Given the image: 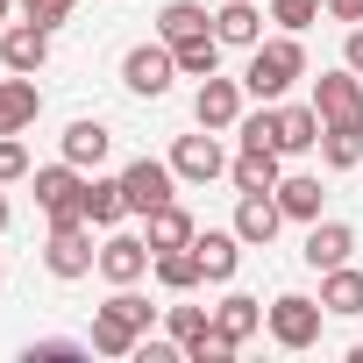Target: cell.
Masks as SVG:
<instances>
[{
  "label": "cell",
  "instance_id": "cell-1",
  "mask_svg": "<svg viewBox=\"0 0 363 363\" xmlns=\"http://www.w3.org/2000/svg\"><path fill=\"white\" fill-rule=\"evenodd\" d=\"M292 79H306V43L285 29V36H271V43H257V50H250L242 93H257V100H285V93H292Z\"/></svg>",
  "mask_w": 363,
  "mask_h": 363
},
{
  "label": "cell",
  "instance_id": "cell-2",
  "mask_svg": "<svg viewBox=\"0 0 363 363\" xmlns=\"http://www.w3.org/2000/svg\"><path fill=\"white\" fill-rule=\"evenodd\" d=\"M29 186H36V207L50 214V228H65V221H86V171H79L72 157H57V164L29 171Z\"/></svg>",
  "mask_w": 363,
  "mask_h": 363
},
{
  "label": "cell",
  "instance_id": "cell-3",
  "mask_svg": "<svg viewBox=\"0 0 363 363\" xmlns=\"http://www.w3.org/2000/svg\"><path fill=\"white\" fill-rule=\"evenodd\" d=\"M320 320H328V306H320V299H306V292H278V299L264 306L271 342H278V349H292V356L320 342Z\"/></svg>",
  "mask_w": 363,
  "mask_h": 363
},
{
  "label": "cell",
  "instance_id": "cell-4",
  "mask_svg": "<svg viewBox=\"0 0 363 363\" xmlns=\"http://www.w3.org/2000/svg\"><path fill=\"white\" fill-rule=\"evenodd\" d=\"M43 271H50L57 285H79V278H93V271H100L93 221H65V228H50V242H43Z\"/></svg>",
  "mask_w": 363,
  "mask_h": 363
},
{
  "label": "cell",
  "instance_id": "cell-5",
  "mask_svg": "<svg viewBox=\"0 0 363 363\" xmlns=\"http://www.w3.org/2000/svg\"><path fill=\"white\" fill-rule=\"evenodd\" d=\"M171 79H178V57H171V43L157 36V43H135L128 57H121V86L128 93H143V100H164L171 93Z\"/></svg>",
  "mask_w": 363,
  "mask_h": 363
},
{
  "label": "cell",
  "instance_id": "cell-6",
  "mask_svg": "<svg viewBox=\"0 0 363 363\" xmlns=\"http://www.w3.org/2000/svg\"><path fill=\"white\" fill-rule=\"evenodd\" d=\"M171 171H178V186H207V178H221V171H228L221 128H200V135H178V143H171Z\"/></svg>",
  "mask_w": 363,
  "mask_h": 363
},
{
  "label": "cell",
  "instance_id": "cell-7",
  "mask_svg": "<svg viewBox=\"0 0 363 363\" xmlns=\"http://www.w3.org/2000/svg\"><path fill=\"white\" fill-rule=\"evenodd\" d=\"M171 186H178L171 157H135V164H121V193H128V214H157V207L171 200Z\"/></svg>",
  "mask_w": 363,
  "mask_h": 363
},
{
  "label": "cell",
  "instance_id": "cell-8",
  "mask_svg": "<svg viewBox=\"0 0 363 363\" xmlns=\"http://www.w3.org/2000/svg\"><path fill=\"white\" fill-rule=\"evenodd\" d=\"M150 271H157V250H150L143 235L107 228V242H100V278H107V285H143Z\"/></svg>",
  "mask_w": 363,
  "mask_h": 363
},
{
  "label": "cell",
  "instance_id": "cell-9",
  "mask_svg": "<svg viewBox=\"0 0 363 363\" xmlns=\"http://www.w3.org/2000/svg\"><path fill=\"white\" fill-rule=\"evenodd\" d=\"M0 65H8V72H22V79H36L43 65H50V29L43 22H8V29H0Z\"/></svg>",
  "mask_w": 363,
  "mask_h": 363
},
{
  "label": "cell",
  "instance_id": "cell-10",
  "mask_svg": "<svg viewBox=\"0 0 363 363\" xmlns=\"http://www.w3.org/2000/svg\"><path fill=\"white\" fill-rule=\"evenodd\" d=\"M193 121L228 135V128L242 121V79H221V72H214V79H200V93H193Z\"/></svg>",
  "mask_w": 363,
  "mask_h": 363
},
{
  "label": "cell",
  "instance_id": "cell-11",
  "mask_svg": "<svg viewBox=\"0 0 363 363\" xmlns=\"http://www.w3.org/2000/svg\"><path fill=\"white\" fill-rule=\"evenodd\" d=\"M313 107L320 121H363V79L342 65V72H320L313 79Z\"/></svg>",
  "mask_w": 363,
  "mask_h": 363
},
{
  "label": "cell",
  "instance_id": "cell-12",
  "mask_svg": "<svg viewBox=\"0 0 363 363\" xmlns=\"http://www.w3.org/2000/svg\"><path fill=\"white\" fill-rule=\"evenodd\" d=\"M278 164H285V157H278L271 143H242V150L228 157V178H235V193H278V178H285Z\"/></svg>",
  "mask_w": 363,
  "mask_h": 363
},
{
  "label": "cell",
  "instance_id": "cell-13",
  "mask_svg": "<svg viewBox=\"0 0 363 363\" xmlns=\"http://www.w3.org/2000/svg\"><path fill=\"white\" fill-rule=\"evenodd\" d=\"M278 221H285V207H278V193H242L235 200V235L250 242V250H271V235H278Z\"/></svg>",
  "mask_w": 363,
  "mask_h": 363
},
{
  "label": "cell",
  "instance_id": "cell-14",
  "mask_svg": "<svg viewBox=\"0 0 363 363\" xmlns=\"http://www.w3.org/2000/svg\"><path fill=\"white\" fill-rule=\"evenodd\" d=\"M313 271H335V264H349L356 257V228L349 221H306V250H299Z\"/></svg>",
  "mask_w": 363,
  "mask_h": 363
},
{
  "label": "cell",
  "instance_id": "cell-15",
  "mask_svg": "<svg viewBox=\"0 0 363 363\" xmlns=\"http://www.w3.org/2000/svg\"><path fill=\"white\" fill-rule=\"evenodd\" d=\"M242 250H250V242H242L235 228H207V235H193V257H200V271H207L214 285H228V278L242 271Z\"/></svg>",
  "mask_w": 363,
  "mask_h": 363
},
{
  "label": "cell",
  "instance_id": "cell-16",
  "mask_svg": "<svg viewBox=\"0 0 363 363\" xmlns=\"http://www.w3.org/2000/svg\"><path fill=\"white\" fill-rule=\"evenodd\" d=\"M214 36L228 50H257L264 43V8H257V0H221V8H214Z\"/></svg>",
  "mask_w": 363,
  "mask_h": 363
},
{
  "label": "cell",
  "instance_id": "cell-17",
  "mask_svg": "<svg viewBox=\"0 0 363 363\" xmlns=\"http://www.w3.org/2000/svg\"><path fill=\"white\" fill-rule=\"evenodd\" d=\"M278 157H306V150H320V107L306 100V107H285L278 100Z\"/></svg>",
  "mask_w": 363,
  "mask_h": 363
},
{
  "label": "cell",
  "instance_id": "cell-18",
  "mask_svg": "<svg viewBox=\"0 0 363 363\" xmlns=\"http://www.w3.org/2000/svg\"><path fill=\"white\" fill-rule=\"evenodd\" d=\"M36 114H43V93H36V79L8 72V79H0V135H22Z\"/></svg>",
  "mask_w": 363,
  "mask_h": 363
},
{
  "label": "cell",
  "instance_id": "cell-19",
  "mask_svg": "<svg viewBox=\"0 0 363 363\" xmlns=\"http://www.w3.org/2000/svg\"><path fill=\"white\" fill-rule=\"evenodd\" d=\"M107 150H114V128H107V121L79 114V121L65 128V157H72L79 171H100V164H107Z\"/></svg>",
  "mask_w": 363,
  "mask_h": 363
},
{
  "label": "cell",
  "instance_id": "cell-20",
  "mask_svg": "<svg viewBox=\"0 0 363 363\" xmlns=\"http://www.w3.org/2000/svg\"><path fill=\"white\" fill-rule=\"evenodd\" d=\"M320 306H328L335 320H356V313H363V271H356V264L320 271Z\"/></svg>",
  "mask_w": 363,
  "mask_h": 363
},
{
  "label": "cell",
  "instance_id": "cell-21",
  "mask_svg": "<svg viewBox=\"0 0 363 363\" xmlns=\"http://www.w3.org/2000/svg\"><path fill=\"white\" fill-rule=\"evenodd\" d=\"M193 235H200V228H193V214L178 207V200H164L157 214H143V242H150V250H186Z\"/></svg>",
  "mask_w": 363,
  "mask_h": 363
},
{
  "label": "cell",
  "instance_id": "cell-22",
  "mask_svg": "<svg viewBox=\"0 0 363 363\" xmlns=\"http://www.w3.org/2000/svg\"><path fill=\"white\" fill-rule=\"evenodd\" d=\"M207 29H214V15L200 8V0H164V8H157V36L164 43H193Z\"/></svg>",
  "mask_w": 363,
  "mask_h": 363
},
{
  "label": "cell",
  "instance_id": "cell-23",
  "mask_svg": "<svg viewBox=\"0 0 363 363\" xmlns=\"http://www.w3.org/2000/svg\"><path fill=\"white\" fill-rule=\"evenodd\" d=\"M320 164L328 171H356L363 164V121H320Z\"/></svg>",
  "mask_w": 363,
  "mask_h": 363
},
{
  "label": "cell",
  "instance_id": "cell-24",
  "mask_svg": "<svg viewBox=\"0 0 363 363\" xmlns=\"http://www.w3.org/2000/svg\"><path fill=\"white\" fill-rule=\"evenodd\" d=\"M320 178L313 171H285L278 178V207H285V221H320Z\"/></svg>",
  "mask_w": 363,
  "mask_h": 363
},
{
  "label": "cell",
  "instance_id": "cell-25",
  "mask_svg": "<svg viewBox=\"0 0 363 363\" xmlns=\"http://www.w3.org/2000/svg\"><path fill=\"white\" fill-rule=\"evenodd\" d=\"M214 328H221V335H228V342L242 349V342H250V335L264 328V299H250V292H228V299L214 306Z\"/></svg>",
  "mask_w": 363,
  "mask_h": 363
},
{
  "label": "cell",
  "instance_id": "cell-26",
  "mask_svg": "<svg viewBox=\"0 0 363 363\" xmlns=\"http://www.w3.org/2000/svg\"><path fill=\"white\" fill-rule=\"evenodd\" d=\"M121 214H128V193H121V178H86V221L93 228H121Z\"/></svg>",
  "mask_w": 363,
  "mask_h": 363
},
{
  "label": "cell",
  "instance_id": "cell-27",
  "mask_svg": "<svg viewBox=\"0 0 363 363\" xmlns=\"http://www.w3.org/2000/svg\"><path fill=\"white\" fill-rule=\"evenodd\" d=\"M157 285H164V292H178V299H186L193 285H207V271H200L193 242H186V250H157Z\"/></svg>",
  "mask_w": 363,
  "mask_h": 363
},
{
  "label": "cell",
  "instance_id": "cell-28",
  "mask_svg": "<svg viewBox=\"0 0 363 363\" xmlns=\"http://www.w3.org/2000/svg\"><path fill=\"white\" fill-rule=\"evenodd\" d=\"M221 50H228V43H221L214 29H207V36H193V43H171L178 79H214V72H221Z\"/></svg>",
  "mask_w": 363,
  "mask_h": 363
},
{
  "label": "cell",
  "instance_id": "cell-29",
  "mask_svg": "<svg viewBox=\"0 0 363 363\" xmlns=\"http://www.w3.org/2000/svg\"><path fill=\"white\" fill-rule=\"evenodd\" d=\"M86 342H93L100 356H135V342H143V335H135V328H128L121 313H107V306H100V313H93V335H86Z\"/></svg>",
  "mask_w": 363,
  "mask_h": 363
},
{
  "label": "cell",
  "instance_id": "cell-30",
  "mask_svg": "<svg viewBox=\"0 0 363 363\" xmlns=\"http://www.w3.org/2000/svg\"><path fill=\"white\" fill-rule=\"evenodd\" d=\"M320 15H328V0H271V22H278V29H292V36H299V29H313Z\"/></svg>",
  "mask_w": 363,
  "mask_h": 363
},
{
  "label": "cell",
  "instance_id": "cell-31",
  "mask_svg": "<svg viewBox=\"0 0 363 363\" xmlns=\"http://www.w3.org/2000/svg\"><path fill=\"white\" fill-rule=\"evenodd\" d=\"M164 328H171V342H193L214 328V306H164Z\"/></svg>",
  "mask_w": 363,
  "mask_h": 363
},
{
  "label": "cell",
  "instance_id": "cell-32",
  "mask_svg": "<svg viewBox=\"0 0 363 363\" xmlns=\"http://www.w3.org/2000/svg\"><path fill=\"white\" fill-rule=\"evenodd\" d=\"M228 356H235V342H228L221 328H207V335L186 342V363H228Z\"/></svg>",
  "mask_w": 363,
  "mask_h": 363
},
{
  "label": "cell",
  "instance_id": "cell-33",
  "mask_svg": "<svg viewBox=\"0 0 363 363\" xmlns=\"http://www.w3.org/2000/svg\"><path fill=\"white\" fill-rule=\"evenodd\" d=\"M15 178H29V150L22 135H0V186H15Z\"/></svg>",
  "mask_w": 363,
  "mask_h": 363
},
{
  "label": "cell",
  "instance_id": "cell-34",
  "mask_svg": "<svg viewBox=\"0 0 363 363\" xmlns=\"http://www.w3.org/2000/svg\"><path fill=\"white\" fill-rule=\"evenodd\" d=\"M72 8H79V0H22V15H29V22H43V29H65V22H72Z\"/></svg>",
  "mask_w": 363,
  "mask_h": 363
},
{
  "label": "cell",
  "instance_id": "cell-35",
  "mask_svg": "<svg viewBox=\"0 0 363 363\" xmlns=\"http://www.w3.org/2000/svg\"><path fill=\"white\" fill-rule=\"evenodd\" d=\"M342 65H349V72H356V79H363V22H356V29H349V36H342Z\"/></svg>",
  "mask_w": 363,
  "mask_h": 363
},
{
  "label": "cell",
  "instance_id": "cell-36",
  "mask_svg": "<svg viewBox=\"0 0 363 363\" xmlns=\"http://www.w3.org/2000/svg\"><path fill=\"white\" fill-rule=\"evenodd\" d=\"M328 15H335V22H349V29H356V22H363V0H328Z\"/></svg>",
  "mask_w": 363,
  "mask_h": 363
},
{
  "label": "cell",
  "instance_id": "cell-37",
  "mask_svg": "<svg viewBox=\"0 0 363 363\" xmlns=\"http://www.w3.org/2000/svg\"><path fill=\"white\" fill-rule=\"evenodd\" d=\"M15 15H22V0H0V29H8V22H15Z\"/></svg>",
  "mask_w": 363,
  "mask_h": 363
},
{
  "label": "cell",
  "instance_id": "cell-38",
  "mask_svg": "<svg viewBox=\"0 0 363 363\" xmlns=\"http://www.w3.org/2000/svg\"><path fill=\"white\" fill-rule=\"evenodd\" d=\"M8 221H15V207H8V193H0V235H8Z\"/></svg>",
  "mask_w": 363,
  "mask_h": 363
},
{
  "label": "cell",
  "instance_id": "cell-39",
  "mask_svg": "<svg viewBox=\"0 0 363 363\" xmlns=\"http://www.w3.org/2000/svg\"><path fill=\"white\" fill-rule=\"evenodd\" d=\"M349 363H363V342H356V349H349Z\"/></svg>",
  "mask_w": 363,
  "mask_h": 363
},
{
  "label": "cell",
  "instance_id": "cell-40",
  "mask_svg": "<svg viewBox=\"0 0 363 363\" xmlns=\"http://www.w3.org/2000/svg\"><path fill=\"white\" fill-rule=\"evenodd\" d=\"M0 278H8V264H0Z\"/></svg>",
  "mask_w": 363,
  "mask_h": 363
}]
</instances>
